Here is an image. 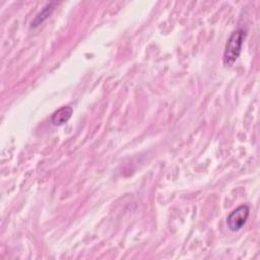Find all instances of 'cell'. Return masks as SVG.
I'll return each mask as SVG.
<instances>
[{
  "instance_id": "obj_1",
  "label": "cell",
  "mask_w": 260,
  "mask_h": 260,
  "mask_svg": "<svg viewBox=\"0 0 260 260\" xmlns=\"http://www.w3.org/2000/svg\"><path fill=\"white\" fill-rule=\"evenodd\" d=\"M245 38L246 32L242 29H237L230 36L223 52V64L225 66H232L238 60Z\"/></svg>"
},
{
  "instance_id": "obj_2",
  "label": "cell",
  "mask_w": 260,
  "mask_h": 260,
  "mask_svg": "<svg viewBox=\"0 0 260 260\" xmlns=\"http://www.w3.org/2000/svg\"><path fill=\"white\" fill-rule=\"evenodd\" d=\"M249 214H250V208L248 205L238 206L233 211H231L230 214L228 215V218H226L228 228L232 232L239 231L247 222Z\"/></svg>"
},
{
  "instance_id": "obj_3",
  "label": "cell",
  "mask_w": 260,
  "mask_h": 260,
  "mask_svg": "<svg viewBox=\"0 0 260 260\" xmlns=\"http://www.w3.org/2000/svg\"><path fill=\"white\" fill-rule=\"evenodd\" d=\"M73 114V109L70 106H63L55 111L51 117V122L54 126H63L66 124Z\"/></svg>"
},
{
  "instance_id": "obj_4",
  "label": "cell",
  "mask_w": 260,
  "mask_h": 260,
  "mask_svg": "<svg viewBox=\"0 0 260 260\" xmlns=\"http://www.w3.org/2000/svg\"><path fill=\"white\" fill-rule=\"evenodd\" d=\"M57 3L56 2H50V3H47L43 9L37 13V15L35 16V18L32 19L31 21V24H30V27L31 28H36L38 27L39 25H41L45 20H47L51 14L53 13V11L55 10V7H56Z\"/></svg>"
}]
</instances>
